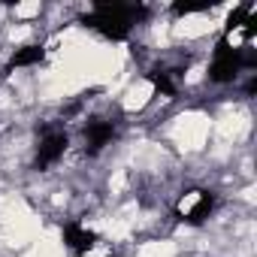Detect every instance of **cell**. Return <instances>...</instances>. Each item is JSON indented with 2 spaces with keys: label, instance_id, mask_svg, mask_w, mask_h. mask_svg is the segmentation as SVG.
<instances>
[{
  "label": "cell",
  "instance_id": "2",
  "mask_svg": "<svg viewBox=\"0 0 257 257\" xmlns=\"http://www.w3.org/2000/svg\"><path fill=\"white\" fill-rule=\"evenodd\" d=\"M218 209V194L212 188H185L176 200H173V218L185 227H203Z\"/></svg>",
  "mask_w": 257,
  "mask_h": 257
},
{
  "label": "cell",
  "instance_id": "4",
  "mask_svg": "<svg viewBox=\"0 0 257 257\" xmlns=\"http://www.w3.org/2000/svg\"><path fill=\"white\" fill-rule=\"evenodd\" d=\"M118 127H121V121L112 118V115H94V118H88V121L82 124V152H85L88 158L103 155V152L115 143Z\"/></svg>",
  "mask_w": 257,
  "mask_h": 257
},
{
  "label": "cell",
  "instance_id": "3",
  "mask_svg": "<svg viewBox=\"0 0 257 257\" xmlns=\"http://www.w3.org/2000/svg\"><path fill=\"white\" fill-rule=\"evenodd\" d=\"M70 143H73V137L64 131V127H49V131H43V137L34 146V170H40V173L55 170L67 158Z\"/></svg>",
  "mask_w": 257,
  "mask_h": 257
},
{
  "label": "cell",
  "instance_id": "7",
  "mask_svg": "<svg viewBox=\"0 0 257 257\" xmlns=\"http://www.w3.org/2000/svg\"><path fill=\"white\" fill-rule=\"evenodd\" d=\"M82 257H115L109 248H103V245H97V248H91L88 254H82Z\"/></svg>",
  "mask_w": 257,
  "mask_h": 257
},
{
  "label": "cell",
  "instance_id": "6",
  "mask_svg": "<svg viewBox=\"0 0 257 257\" xmlns=\"http://www.w3.org/2000/svg\"><path fill=\"white\" fill-rule=\"evenodd\" d=\"M43 61H46V46H43V43H25V46H19V49L10 55L7 73H13V70H34V67H40Z\"/></svg>",
  "mask_w": 257,
  "mask_h": 257
},
{
  "label": "cell",
  "instance_id": "5",
  "mask_svg": "<svg viewBox=\"0 0 257 257\" xmlns=\"http://www.w3.org/2000/svg\"><path fill=\"white\" fill-rule=\"evenodd\" d=\"M61 239H64V248L73 251L76 257H82V254H88L91 248L100 245V233H97L85 218H73V221H67L64 230H61Z\"/></svg>",
  "mask_w": 257,
  "mask_h": 257
},
{
  "label": "cell",
  "instance_id": "1",
  "mask_svg": "<svg viewBox=\"0 0 257 257\" xmlns=\"http://www.w3.org/2000/svg\"><path fill=\"white\" fill-rule=\"evenodd\" d=\"M140 13L137 7H124V4H97V7H88L85 16H82V25L94 34H100L103 40L109 43H121L134 34L137 22H140Z\"/></svg>",
  "mask_w": 257,
  "mask_h": 257
}]
</instances>
